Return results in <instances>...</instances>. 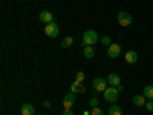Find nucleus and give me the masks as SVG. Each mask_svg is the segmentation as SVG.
I'll return each mask as SVG.
<instances>
[{
	"label": "nucleus",
	"instance_id": "f257e3e1",
	"mask_svg": "<svg viewBox=\"0 0 153 115\" xmlns=\"http://www.w3.org/2000/svg\"><path fill=\"white\" fill-rule=\"evenodd\" d=\"M97 42H98V32H95L94 29H87L83 34V43L86 46H95Z\"/></svg>",
	"mask_w": 153,
	"mask_h": 115
},
{
	"label": "nucleus",
	"instance_id": "f03ea898",
	"mask_svg": "<svg viewBox=\"0 0 153 115\" xmlns=\"http://www.w3.org/2000/svg\"><path fill=\"white\" fill-rule=\"evenodd\" d=\"M120 98V91L117 87H113V86H109L106 91H104V100L109 101V103H115Z\"/></svg>",
	"mask_w": 153,
	"mask_h": 115
},
{
	"label": "nucleus",
	"instance_id": "7ed1b4c3",
	"mask_svg": "<svg viewBox=\"0 0 153 115\" xmlns=\"http://www.w3.org/2000/svg\"><path fill=\"white\" fill-rule=\"evenodd\" d=\"M45 34H46L48 37H51V38L58 37V34H60L58 23H57L55 20H54V22H51V23H48L46 26H45Z\"/></svg>",
	"mask_w": 153,
	"mask_h": 115
},
{
	"label": "nucleus",
	"instance_id": "20e7f679",
	"mask_svg": "<svg viewBox=\"0 0 153 115\" xmlns=\"http://www.w3.org/2000/svg\"><path fill=\"white\" fill-rule=\"evenodd\" d=\"M118 23H120V26H130V25L133 23V17L129 14V12H120L118 14Z\"/></svg>",
	"mask_w": 153,
	"mask_h": 115
},
{
	"label": "nucleus",
	"instance_id": "39448f33",
	"mask_svg": "<svg viewBox=\"0 0 153 115\" xmlns=\"http://www.w3.org/2000/svg\"><path fill=\"white\" fill-rule=\"evenodd\" d=\"M107 84H109V81H106L104 78H94V81H92V87L97 92H104L107 89Z\"/></svg>",
	"mask_w": 153,
	"mask_h": 115
},
{
	"label": "nucleus",
	"instance_id": "423d86ee",
	"mask_svg": "<svg viewBox=\"0 0 153 115\" xmlns=\"http://www.w3.org/2000/svg\"><path fill=\"white\" fill-rule=\"evenodd\" d=\"M120 54H121V46H120V45L112 43V45L107 48V55H109L110 58H117V57H120Z\"/></svg>",
	"mask_w": 153,
	"mask_h": 115
},
{
	"label": "nucleus",
	"instance_id": "0eeeda50",
	"mask_svg": "<svg viewBox=\"0 0 153 115\" xmlns=\"http://www.w3.org/2000/svg\"><path fill=\"white\" fill-rule=\"evenodd\" d=\"M75 103V94L74 92H69L68 95H65V100H63V108L65 109H71Z\"/></svg>",
	"mask_w": 153,
	"mask_h": 115
},
{
	"label": "nucleus",
	"instance_id": "6e6552de",
	"mask_svg": "<svg viewBox=\"0 0 153 115\" xmlns=\"http://www.w3.org/2000/svg\"><path fill=\"white\" fill-rule=\"evenodd\" d=\"M71 92H74V94H84L86 92V86L83 83H80V81H75V83L71 84Z\"/></svg>",
	"mask_w": 153,
	"mask_h": 115
},
{
	"label": "nucleus",
	"instance_id": "1a4fd4ad",
	"mask_svg": "<svg viewBox=\"0 0 153 115\" xmlns=\"http://www.w3.org/2000/svg\"><path fill=\"white\" fill-rule=\"evenodd\" d=\"M109 84L110 86H113V87H118V86H121V78H120V75L118 74H115V72H112L110 75H109Z\"/></svg>",
	"mask_w": 153,
	"mask_h": 115
},
{
	"label": "nucleus",
	"instance_id": "9d476101",
	"mask_svg": "<svg viewBox=\"0 0 153 115\" xmlns=\"http://www.w3.org/2000/svg\"><path fill=\"white\" fill-rule=\"evenodd\" d=\"M40 22H43V23H46V25H48V23H51V22H54V16L51 14L49 11H46V9H45V11H42V12H40Z\"/></svg>",
	"mask_w": 153,
	"mask_h": 115
},
{
	"label": "nucleus",
	"instance_id": "9b49d317",
	"mask_svg": "<svg viewBox=\"0 0 153 115\" xmlns=\"http://www.w3.org/2000/svg\"><path fill=\"white\" fill-rule=\"evenodd\" d=\"M124 58H126V61L129 63V65H133V63L138 61V54L135 52V51H127Z\"/></svg>",
	"mask_w": 153,
	"mask_h": 115
},
{
	"label": "nucleus",
	"instance_id": "f8f14e48",
	"mask_svg": "<svg viewBox=\"0 0 153 115\" xmlns=\"http://www.w3.org/2000/svg\"><path fill=\"white\" fill-rule=\"evenodd\" d=\"M132 103L135 105V106H146V97L144 95H133V98H132Z\"/></svg>",
	"mask_w": 153,
	"mask_h": 115
},
{
	"label": "nucleus",
	"instance_id": "ddd939ff",
	"mask_svg": "<svg viewBox=\"0 0 153 115\" xmlns=\"http://www.w3.org/2000/svg\"><path fill=\"white\" fill-rule=\"evenodd\" d=\"M83 55H84L86 58H94V57H95V49H94V46H84Z\"/></svg>",
	"mask_w": 153,
	"mask_h": 115
},
{
	"label": "nucleus",
	"instance_id": "4468645a",
	"mask_svg": "<svg viewBox=\"0 0 153 115\" xmlns=\"http://www.w3.org/2000/svg\"><path fill=\"white\" fill-rule=\"evenodd\" d=\"M22 115H35L34 114V106L26 103V105H23L22 106Z\"/></svg>",
	"mask_w": 153,
	"mask_h": 115
},
{
	"label": "nucleus",
	"instance_id": "2eb2a0df",
	"mask_svg": "<svg viewBox=\"0 0 153 115\" xmlns=\"http://www.w3.org/2000/svg\"><path fill=\"white\" fill-rule=\"evenodd\" d=\"M107 114H109V115H123V109H121L120 106H117V105H112V106L109 108Z\"/></svg>",
	"mask_w": 153,
	"mask_h": 115
},
{
	"label": "nucleus",
	"instance_id": "dca6fc26",
	"mask_svg": "<svg viewBox=\"0 0 153 115\" xmlns=\"http://www.w3.org/2000/svg\"><path fill=\"white\" fill-rule=\"evenodd\" d=\"M146 98L149 100H153V84H147L144 86V94H143Z\"/></svg>",
	"mask_w": 153,
	"mask_h": 115
},
{
	"label": "nucleus",
	"instance_id": "f3484780",
	"mask_svg": "<svg viewBox=\"0 0 153 115\" xmlns=\"http://www.w3.org/2000/svg\"><path fill=\"white\" fill-rule=\"evenodd\" d=\"M72 43H74V38L69 35V37H65V38H63L61 46H63V48H69V46H72Z\"/></svg>",
	"mask_w": 153,
	"mask_h": 115
},
{
	"label": "nucleus",
	"instance_id": "a211bd4d",
	"mask_svg": "<svg viewBox=\"0 0 153 115\" xmlns=\"http://www.w3.org/2000/svg\"><path fill=\"white\" fill-rule=\"evenodd\" d=\"M91 115H106V114H104V111L101 109V108H92Z\"/></svg>",
	"mask_w": 153,
	"mask_h": 115
},
{
	"label": "nucleus",
	"instance_id": "6ab92c4d",
	"mask_svg": "<svg viewBox=\"0 0 153 115\" xmlns=\"http://www.w3.org/2000/svg\"><path fill=\"white\" fill-rule=\"evenodd\" d=\"M101 43H103L104 46H110L112 45V40H110V37H107V35H104V37H101Z\"/></svg>",
	"mask_w": 153,
	"mask_h": 115
},
{
	"label": "nucleus",
	"instance_id": "aec40b11",
	"mask_svg": "<svg viewBox=\"0 0 153 115\" xmlns=\"http://www.w3.org/2000/svg\"><path fill=\"white\" fill-rule=\"evenodd\" d=\"M75 81H80V83H83L84 81V78H86V75L83 74V72H76V75H75Z\"/></svg>",
	"mask_w": 153,
	"mask_h": 115
},
{
	"label": "nucleus",
	"instance_id": "412c9836",
	"mask_svg": "<svg viewBox=\"0 0 153 115\" xmlns=\"http://www.w3.org/2000/svg\"><path fill=\"white\" fill-rule=\"evenodd\" d=\"M89 105H91V108H98V105H100V101H98V98H91L89 100Z\"/></svg>",
	"mask_w": 153,
	"mask_h": 115
},
{
	"label": "nucleus",
	"instance_id": "4be33fe9",
	"mask_svg": "<svg viewBox=\"0 0 153 115\" xmlns=\"http://www.w3.org/2000/svg\"><path fill=\"white\" fill-rule=\"evenodd\" d=\"M146 109L149 112H153V100H149L147 103H146Z\"/></svg>",
	"mask_w": 153,
	"mask_h": 115
},
{
	"label": "nucleus",
	"instance_id": "5701e85b",
	"mask_svg": "<svg viewBox=\"0 0 153 115\" xmlns=\"http://www.w3.org/2000/svg\"><path fill=\"white\" fill-rule=\"evenodd\" d=\"M61 115H74V112L71 111V109H65V111H63V114Z\"/></svg>",
	"mask_w": 153,
	"mask_h": 115
},
{
	"label": "nucleus",
	"instance_id": "b1692460",
	"mask_svg": "<svg viewBox=\"0 0 153 115\" xmlns=\"http://www.w3.org/2000/svg\"><path fill=\"white\" fill-rule=\"evenodd\" d=\"M49 106H51L49 101H43V108H49Z\"/></svg>",
	"mask_w": 153,
	"mask_h": 115
},
{
	"label": "nucleus",
	"instance_id": "393cba45",
	"mask_svg": "<svg viewBox=\"0 0 153 115\" xmlns=\"http://www.w3.org/2000/svg\"><path fill=\"white\" fill-rule=\"evenodd\" d=\"M35 115H40V114H35Z\"/></svg>",
	"mask_w": 153,
	"mask_h": 115
}]
</instances>
